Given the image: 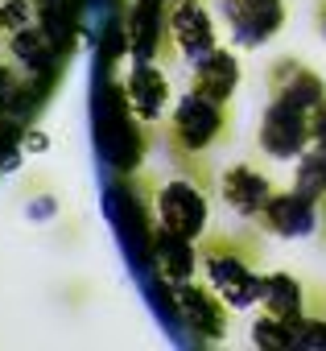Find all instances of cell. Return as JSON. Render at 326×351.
I'll list each match as a JSON object with an SVG mask.
<instances>
[{"label":"cell","instance_id":"8","mask_svg":"<svg viewBox=\"0 0 326 351\" xmlns=\"http://www.w3.org/2000/svg\"><path fill=\"white\" fill-rule=\"evenodd\" d=\"M223 306H227V302H215V293L203 289V285H190V281L174 285V310L182 314V322H186L199 339H219V335H227V310H223Z\"/></svg>","mask_w":326,"mask_h":351},{"label":"cell","instance_id":"25","mask_svg":"<svg viewBox=\"0 0 326 351\" xmlns=\"http://www.w3.org/2000/svg\"><path fill=\"white\" fill-rule=\"evenodd\" d=\"M9 58V46H5V38H0V62H5Z\"/></svg>","mask_w":326,"mask_h":351},{"label":"cell","instance_id":"9","mask_svg":"<svg viewBox=\"0 0 326 351\" xmlns=\"http://www.w3.org/2000/svg\"><path fill=\"white\" fill-rule=\"evenodd\" d=\"M219 191H223V203L236 215H244V219H256L264 211V203L277 195L273 182H268V173H260L256 165H231V169H223Z\"/></svg>","mask_w":326,"mask_h":351},{"label":"cell","instance_id":"4","mask_svg":"<svg viewBox=\"0 0 326 351\" xmlns=\"http://www.w3.org/2000/svg\"><path fill=\"white\" fill-rule=\"evenodd\" d=\"M157 219L161 228L199 240L207 228V195L195 182H166L157 191Z\"/></svg>","mask_w":326,"mask_h":351},{"label":"cell","instance_id":"7","mask_svg":"<svg viewBox=\"0 0 326 351\" xmlns=\"http://www.w3.org/2000/svg\"><path fill=\"white\" fill-rule=\"evenodd\" d=\"M170 38L178 46V54L186 62H199L203 54L215 50V25H211V13L199 5V0H178L170 9Z\"/></svg>","mask_w":326,"mask_h":351},{"label":"cell","instance_id":"10","mask_svg":"<svg viewBox=\"0 0 326 351\" xmlns=\"http://www.w3.org/2000/svg\"><path fill=\"white\" fill-rule=\"evenodd\" d=\"M268 91H273L277 99L301 108V112H314V108L326 99V83H322L310 66H301L297 58H281V62L268 71Z\"/></svg>","mask_w":326,"mask_h":351},{"label":"cell","instance_id":"15","mask_svg":"<svg viewBox=\"0 0 326 351\" xmlns=\"http://www.w3.org/2000/svg\"><path fill=\"white\" fill-rule=\"evenodd\" d=\"M5 46H9V58H13L21 71H46V66L54 62V42L46 38V29H42L38 21L25 25V29H17V34H9Z\"/></svg>","mask_w":326,"mask_h":351},{"label":"cell","instance_id":"12","mask_svg":"<svg viewBox=\"0 0 326 351\" xmlns=\"http://www.w3.org/2000/svg\"><path fill=\"white\" fill-rule=\"evenodd\" d=\"M236 83H240V58H236L231 50L215 46L211 54H203V58L195 62V83H190L195 95L215 99V104H227L231 91H236Z\"/></svg>","mask_w":326,"mask_h":351},{"label":"cell","instance_id":"26","mask_svg":"<svg viewBox=\"0 0 326 351\" xmlns=\"http://www.w3.org/2000/svg\"><path fill=\"white\" fill-rule=\"evenodd\" d=\"M161 5H170V9H174V5H178V0H161Z\"/></svg>","mask_w":326,"mask_h":351},{"label":"cell","instance_id":"22","mask_svg":"<svg viewBox=\"0 0 326 351\" xmlns=\"http://www.w3.org/2000/svg\"><path fill=\"white\" fill-rule=\"evenodd\" d=\"M46 149H50L46 132H29V141H25V153H46Z\"/></svg>","mask_w":326,"mask_h":351},{"label":"cell","instance_id":"19","mask_svg":"<svg viewBox=\"0 0 326 351\" xmlns=\"http://www.w3.org/2000/svg\"><path fill=\"white\" fill-rule=\"evenodd\" d=\"M34 21H38V5H34V0H5V5H0V38H9V34L25 29Z\"/></svg>","mask_w":326,"mask_h":351},{"label":"cell","instance_id":"6","mask_svg":"<svg viewBox=\"0 0 326 351\" xmlns=\"http://www.w3.org/2000/svg\"><path fill=\"white\" fill-rule=\"evenodd\" d=\"M256 223L273 236H285V240H297V236H314L318 232V199H305V195H273L264 203V211L256 215Z\"/></svg>","mask_w":326,"mask_h":351},{"label":"cell","instance_id":"17","mask_svg":"<svg viewBox=\"0 0 326 351\" xmlns=\"http://www.w3.org/2000/svg\"><path fill=\"white\" fill-rule=\"evenodd\" d=\"M293 191L305 199H326V149L310 145L297 157V173H293Z\"/></svg>","mask_w":326,"mask_h":351},{"label":"cell","instance_id":"5","mask_svg":"<svg viewBox=\"0 0 326 351\" xmlns=\"http://www.w3.org/2000/svg\"><path fill=\"white\" fill-rule=\"evenodd\" d=\"M219 13L231 25V38L240 46H260L268 34L281 29L285 21V5L281 0H219Z\"/></svg>","mask_w":326,"mask_h":351},{"label":"cell","instance_id":"18","mask_svg":"<svg viewBox=\"0 0 326 351\" xmlns=\"http://www.w3.org/2000/svg\"><path fill=\"white\" fill-rule=\"evenodd\" d=\"M297 326H301V318H281V314L264 310V318H256V326H252V339H256V347L289 351V347H297Z\"/></svg>","mask_w":326,"mask_h":351},{"label":"cell","instance_id":"13","mask_svg":"<svg viewBox=\"0 0 326 351\" xmlns=\"http://www.w3.org/2000/svg\"><path fill=\"white\" fill-rule=\"evenodd\" d=\"M170 104V83L153 66V58H136L132 75H128V108L136 120H157Z\"/></svg>","mask_w":326,"mask_h":351},{"label":"cell","instance_id":"14","mask_svg":"<svg viewBox=\"0 0 326 351\" xmlns=\"http://www.w3.org/2000/svg\"><path fill=\"white\" fill-rule=\"evenodd\" d=\"M153 256H157V269L170 277V285H182L195 277L199 269V252H195V240L190 236H178L170 228L157 232V244H153Z\"/></svg>","mask_w":326,"mask_h":351},{"label":"cell","instance_id":"11","mask_svg":"<svg viewBox=\"0 0 326 351\" xmlns=\"http://www.w3.org/2000/svg\"><path fill=\"white\" fill-rule=\"evenodd\" d=\"M170 38V5L161 0H136L128 17V46L136 58H157Z\"/></svg>","mask_w":326,"mask_h":351},{"label":"cell","instance_id":"3","mask_svg":"<svg viewBox=\"0 0 326 351\" xmlns=\"http://www.w3.org/2000/svg\"><path fill=\"white\" fill-rule=\"evenodd\" d=\"M256 145L268 157H277V161H297L314 145V136H310V112H301V108H293V104H285V99L273 95V104L260 116Z\"/></svg>","mask_w":326,"mask_h":351},{"label":"cell","instance_id":"24","mask_svg":"<svg viewBox=\"0 0 326 351\" xmlns=\"http://www.w3.org/2000/svg\"><path fill=\"white\" fill-rule=\"evenodd\" d=\"M34 5H38V9H46V5H62V0H34Z\"/></svg>","mask_w":326,"mask_h":351},{"label":"cell","instance_id":"23","mask_svg":"<svg viewBox=\"0 0 326 351\" xmlns=\"http://www.w3.org/2000/svg\"><path fill=\"white\" fill-rule=\"evenodd\" d=\"M314 25H318V34L326 38V0H318V9H314Z\"/></svg>","mask_w":326,"mask_h":351},{"label":"cell","instance_id":"21","mask_svg":"<svg viewBox=\"0 0 326 351\" xmlns=\"http://www.w3.org/2000/svg\"><path fill=\"white\" fill-rule=\"evenodd\" d=\"M310 136H314V145H322V149H326V99L310 112Z\"/></svg>","mask_w":326,"mask_h":351},{"label":"cell","instance_id":"2","mask_svg":"<svg viewBox=\"0 0 326 351\" xmlns=\"http://www.w3.org/2000/svg\"><path fill=\"white\" fill-rule=\"evenodd\" d=\"M223 128H227L223 104L203 99V95L190 91V95L174 108V116H170V145H174L182 157H195V153L211 149V145L223 136Z\"/></svg>","mask_w":326,"mask_h":351},{"label":"cell","instance_id":"20","mask_svg":"<svg viewBox=\"0 0 326 351\" xmlns=\"http://www.w3.org/2000/svg\"><path fill=\"white\" fill-rule=\"evenodd\" d=\"M297 347H326V318H301Z\"/></svg>","mask_w":326,"mask_h":351},{"label":"cell","instance_id":"1","mask_svg":"<svg viewBox=\"0 0 326 351\" xmlns=\"http://www.w3.org/2000/svg\"><path fill=\"white\" fill-rule=\"evenodd\" d=\"M203 265H207L211 289H219L231 310L260 302V277L252 269V252H240L236 240H211L203 248Z\"/></svg>","mask_w":326,"mask_h":351},{"label":"cell","instance_id":"16","mask_svg":"<svg viewBox=\"0 0 326 351\" xmlns=\"http://www.w3.org/2000/svg\"><path fill=\"white\" fill-rule=\"evenodd\" d=\"M260 302H264L268 314L301 318V310H305V289H301V281L289 277V273H268V277H260Z\"/></svg>","mask_w":326,"mask_h":351}]
</instances>
